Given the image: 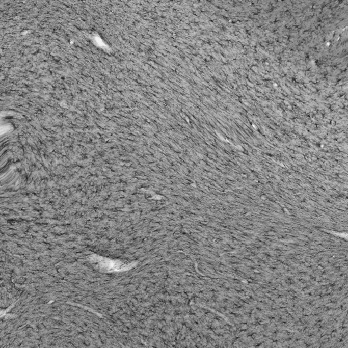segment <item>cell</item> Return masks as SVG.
<instances>
[{
  "mask_svg": "<svg viewBox=\"0 0 348 348\" xmlns=\"http://www.w3.org/2000/svg\"><path fill=\"white\" fill-rule=\"evenodd\" d=\"M96 258L97 259H92L93 262H96L99 268L106 272H119V271L127 270L131 268V264H125L121 261L104 259L102 258H101L102 260L99 259V258Z\"/></svg>",
  "mask_w": 348,
  "mask_h": 348,
  "instance_id": "obj_1",
  "label": "cell"
}]
</instances>
